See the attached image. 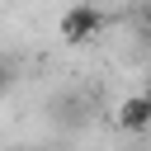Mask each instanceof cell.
Masks as SVG:
<instances>
[{
    "instance_id": "6da1fadb",
    "label": "cell",
    "mask_w": 151,
    "mask_h": 151,
    "mask_svg": "<svg viewBox=\"0 0 151 151\" xmlns=\"http://www.w3.org/2000/svg\"><path fill=\"white\" fill-rule=\"evenodd\" d=\"M99 28H104V14H99L94 5H76V9L61 14V38H66V42H90Z\"/></svg>"
},
{
    "instance_id": "7a4b0ae2",
    "label": "cell",
    "mask_w": 151,
    "mask_h": 151,
    "mask_svg": "<svg viewBox=\"0 0 151 151\" xmlns=\"http://www.w3.org/2000/svg\"><path fill=\"white\" fill-rule=\"evenodd\" d=\"M113 123L123 132H151V94H127L113 113Z\"/></svg>"
},
{
    "instance_id": "3957f363",
    "label": "cell",
    "mask_w": 151,
    "mask_h": 151,
    "mask_svg": "<svg viewBox=\"0 0 151 151\" xmlns=\"http://www.w3.org/2000/svg\"><path fill=\"white\" fill-rule=\"evenodd\" d=\"M57 151H61V146H57Z\"/></svg>"
}]
</instances>
